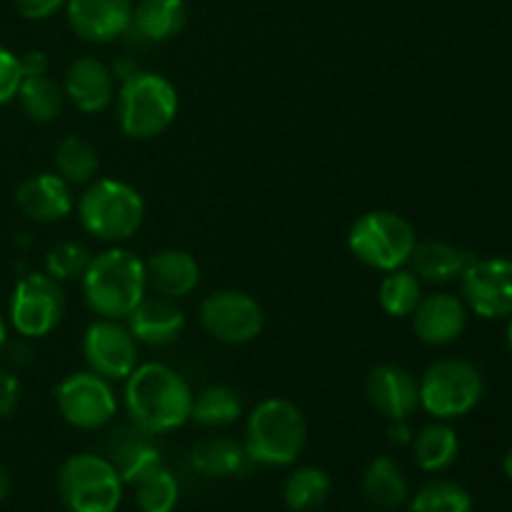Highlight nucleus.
<instances>
[{
	"label": "nucleus",
	"instance_id": "nucleus-1",
	"mask_svg": "<svg viewBox=\"0 0 512 512\" xmlns=\"http://www.w3.org/2000/svg\"><path fill=\"white\" fill-rule=\"evenodd\" d=\"M123 383L125 413L135 428L163 435L190 423L195 393L188 380L170 365L138 363Z\"/></svg>",
	"mask_w": 512,
	"mask_h": 512
},
{
	"label": "nucleus",
	"instance_id": "nucleus-2",
	"mask_svg": "<svg viewBox=\"0 0 512 512\" xmlns=\"http://www.w3.org/2000/svg\"><path fill=\"white\" fill-rule=\"evenodd\" d=\"M83 300L98 318L125 320L148 295L145 260L135 250L113 245L93 255L80 278Z\"/></svg>",
	"mask_w": 512,
	"mask_h": 512
},
{
	"label": "nucleus",
	"instance_id": "nucleus-3",
	"mask_svg": "<svg viewBox=\"0 0 512 512\" xmlns=\"http://www.w3.org/2000/svg\"><path fill=\"white\" fill-rule=\"evenodd\" d=\"M308 445V420L288 398H263L245 418V455L253 465L288 468Z\"/></svg>",
	"mask_w": 512,
	"mask_h": 512
},
{
	"label": "nucleus",
	"instance_id": "nucleus-4",
	"mask_svg": "<svg viewBox=\"0 0 512 512\" xmlns=\"http://www.w3.org/2000/svg\"><path fill=\"white\" fill-rule=\"evenodd\" d=\"M80 225L103 243L120 245L133 238L145 223V200L138 188L118 178H95L75 203Z\"/></svg>",
	"mask_w": 512,
	"mask_h": 512
},
{
	"label": "nucleus",
	"instance_id": "nucleus-5",
	"mask_svg": "<svg viewBox=\"0 0 512 512\" xmlns=\"http://www.w3.org/2000/svg\"><path fill=\"white\" fill-rule=\"evenodd\" d=\"M180 95L173 80L155 70H138L123 80L115 95V113L125 138L153 140L175 123Z\"/></svg>",
	"mask_w": 512,
	"mask_h": 512
},
{
	"label": "nucleus",
	"instance_id": "nucleus-6",
	"mask_svg": "<svg viewBox=\"0 0 512 512\" xmlns=\"http://www.w3.org/2000/svg\"><path fill=\"white\" fill-rule=\"evenodd\" d=\"M418 233L405 215L393 210H368L348 230V250L358 263L390 273L410 263Z\"/></svg>",
	"mask_w": 512,
	"mask_h": 512
},
{
	"label": "nucleus",
	"instance_id": "nucleus-7",
	"mask_svg": "<svg viewBox=\"0 0 512 512\" xmlns=\"http://www.w3.org/2000/svg\"><path fill=\"white\" fill-rule=\"evenodd\" d=\"M420 408L433 420H458L473 413L485 395L478 365L463 358H440L418 378Z\"/></svg>",
	"mask_w": 512,
	"mask_h": 512
},
{
	"label": "nucleus",
	"instance_id": "nucleus-8",
	"mask_svg": "<svg viewBox=\"0 0 512 512\" xmlns=\"http://www.w3.org/2000/svg\"><path fill=\"white\" fill-rule=\"evenodd\" d=\"M123 478L105 455L75 453L58 470V495L68 512H118Z\"/></svg>",
	"mask_w": 512,
	"mask_h": 512
},
{
	"label": "nucleus",
	"instance_id": "nucleus-9",
	"mask_svg": "<svg viewBox=\"0 0 512 512\" xmlns=\"http://www.w3.org/2000/svg\"><path fill=\"white\" fill-rule=\"evenodd\" d=\"M60 418L75 430H100L118 415L120 400L113 383L93 370H75L53 388Z\"/></svg>",
	"mask_w": 512,
	"mask_h": 512
},
{
	"label": "nucleus",
	"instance_id": "nucleus-10",
	"mask_svg": "<svg viewBox=\"0 0 512 512\" xmlns=\"http://www.w3.org/2000/svg\"><path fill=\"white\" fill-rule=\"evenodd\" d=\"M65 315L63 283L48 273H28L15 283L8 305V323L28 340L48 338Z\"/></svg>",
	"mask_w": 512,
	"mask_h": 512
},
{
	"label": "nucleus",
	"instance_id": "nucleus-11",
	"mask_svg": "<svg viewBox=\"0 0 512 512\" xmlns=\"http://www.w3.org/2000/svg\"><path fill=\"white\" fill-rule=\"evenodd\" d=\"M205 333L223 345H248L265 330V310L253 295L223 288L205 295L198 308Z\"/></svg>",
	"mask_w": 512,
	"mask_h": 512
},
{
	"label": "nucleus",
	"instance_id": "nucleus-12",
	"mask_svg": "<svg viewBox=\"0 0 512 512\" xmlns=\"http://www.w3.org/2000/svg\"><path fill=\"white\" fill-rule=\"evenodd\" d=\"M460 298L483 320L512 315V258H475L460 275Z\"/></svg>",
	"mask_w": 512,
	"mask_h": 512
},
{
	"label": "nucleus",
	"instance_id": "nucleus-13",
	"mask_svg": "<svg viewBox=\"0 0 512 512\" xmlns=\"http://www.w3.org/2000/svg\"><path fill=\"white\" fill-rule=\"evenodd\" d=\"M83 358L88 370L103 375L110 383L125 380L140 363L138 340L130 335L123 320L98 318L83 333Z\"/></svg>",
	"mask_w": 512,
	"mask_h": 512
},
{
	"label": "nucleus",
	"instance_id": "nucleus-14",
	"mask_svg": "<svg viewBox=\"0 0 512 512\" xmlns=\"http://www.w3.org/2000/svg\"><path fill=\"white\" fill-rule=\"evenodd\" d=\"M365 400L388 423L410 420L420 408L418 378L398 363H380L365 378Z\"/></svg>",
	"mask_w": 512,
	"mask_h": 512
},
{
	"label": "nucleus",
	"instance_id": "nucleus-15",
	"mask_svg": "<svg viewBox=\"0 0 512 512\" xmlns=\"http://www.w3.org/2000/svg\"><path fill=\"white\" fill-rule=\"evenodd\" d=\"M133 5V0H65V18L80 40L105 45L130 33Z\"/></svg>",
	"mask_w": 512,
	"mask_h": 512
},
{
	"label": "nucleus",
	"instance_id": "nucleus-16",
	"mask_svg": "<svg viewBox=\"0 0 512 512\" xmlns=\"http://www.w3.org/2000/svg\"><path fill=\"white\" fill-rule=\"evenodd\" d=\"M468 305L460 295L453 293H430L423 295L418 308L413 310V333L420 343L443 348V345L455 343L468 328Z\"/></svg>",
	"mask_w": 512,
	"mask_h": 512
},
{
	"label": "nucleus",
	"instance_id": "nucleus-17",
	"mask_svg": "<svg viewBox=\"0 0 512 512\" xmlns=\"http://www.w3.org/2000/svg\"><path fill=\"white\" fill-rule=\"evenodd\" d=\"M63 93L75 110L95 115L115 103L118 80H115L108 63H103L95 55H83V58H75L65 70Z\"/></svg>",
	"mask_w": 512,
	"mask_h": 512
},
{
	"label": "nucleus",
	"instance_id": "nucleus-18",
	"mask_svg": "<svg viewBox=\"0 0 512 512\" xmlns=\"http://www.w3.org/2000/svg\"><path fill=\"white\" fill-rule=\"evenodd\" d=\"M128 325L130 335L138 340V345L148 348H168L178 343L180 335L185 333V310L180 308L178 300L163 298V295H145L133 313L123 320Z\"/></svg>",
	"mask_w": 512,
	"mask_h": 512
},
{
	"label": "nucleus",
	"instance_id": "nucleus-19",
	"mask_svg": "<svg viewBox=\"0 0 512 512\" xmlns=\"http://www.w3.org/2000/svg\"><path fill=\"white\" fill-rule=\"evenodd\" d=\"M15 205L33 223H58L75 210L73 185L58 173L30 175L15 190Z\"/></svg>",
	"mask_w": 512,
	"mask_h": 512
},
{
	"label": "nucleus",
	"instance_id": "nucleus-20",
	"mask_svg": "<svg viewBox=\"0 0 512 512\" xmlns=\"http://www.w3.org/2000/svg\"><path fill=\"white\" fill-rule=\"evenodd\" d=\"M148 293L183 300L200 285V263L183 248H163L145 260Z\"/></svg>",
	"mask_w": 512,
	"mask_h": 512
},
{
	"label": "nucleus",
	"instance_id": "nucleus-21",
	"mask_svg": "<svg viewBox=\"0 0 512 512\" xmlns=\"http://www.w3.org/2000/svg\"><path fill=\"white\" fill-rule=\"evenodd\" d=\"M153 438L155 435L135 428L133 423L123 425L115 433H110L105 458L115 465V470H118L125 485L138 483L145 473H150V470L163 463L160 448L155 445Z\"/></svg>",
	"mask_w": 512,
	"mask_h": 512
},
{
	"label": "nucleus",
	"instance_id": "nucleus-22",
	"mask_svg": "<svg viewBox=\"0 0 512 512\" xmlns=\"http://www.w3.org/2000/svg\"><path fill=\"white\" fill-rule=\"evenodd\" d=\"M473 260V253L448 240H423V243L418 240L408 265L423 280V285H450L460 280Z\"/></svg>",
	"mask_w": 512,
	"mask_h": 512
},
{
	"label": "nucleus",
	"instance_id": "nucleus-23",
	"mask_svg": "<svg viewBox=\"0 0 512 512\" xmlns=\"http://www.w3.org/2000/svg\"><path fill=\"white\" fill-rule=\"evenodd\" d=\"M363 495L370 505L385 512L408 505L410 485L403 468L390 455H375L363 470Z\"/></svg>",
	"mask_w": 512,
	"mask_h": 512
},
{
	"label": "nucleus",
	"instance_id": "nucleus-24",
	"mask_svg": "<svg viewBox=\"0 0 512 512\" xmlns=\"http://www.w3.org/2000/svg\"><path fill=\"white\" fill-rule=\"evenodd\" d=\"M188 23L185 0H138L133 5L130 33L145 43H165L175 38Z\"/></svg>",
	"mask_w": 512,
	"mask_h": 512
},
{
	"label": "nucleus",
	"instance_id": "nucleus-25",
	"mask_svg": "<svg viewBox=\"0 0 512 512\" xmlns=\"http://www.w3.org/2000/svg\"><path fill=\"white\" fill-rule=\"evenodd\" d=\"M248 463L243 443L228 435H210L198 440L190 450V468L203 478H233L243 473Z\"/></svg>",
	"mask_w": 512,
	"mask_h": 512
},
{
	"label": "nucleus",
	"instance_id": "nucleus-26",
	"mask_svg": "<svg viewBox=\"0 0 512 512\" xmlns=\"http://www.w3.org/2000/svg\"><path fill=\"white\" fill-rule=\"evenodd\" d=\"M413 458L425 473H443L458 460L460 440L453 425L445 420H433L413 435Z\"/></svg>",
	"mask_w": 512,
	"mask_h": 512
},
{
	"label": "nucleus",
	"instance_id": "nucleus-27",
	"mask_svg": "<svg viewBox=\"0 0 512 512\" xmlns=\"http://www.w3.org/2000/svg\"><path fill=\"white\" fill-rule=\"evenodd\" d=\"M245 413L243 398L230 385H208L193 395V408H190V420L200 428L223 430L238 423Z\"/></svg>",
	"mask_w": 512,
	"mask_h": 512
},
{
	"label": "nucleus",
	"instance_id": "nucleus-28",
	"mask_svg": "<svg viewBox=\"0 0 512 512\" xmlns=\"http://www.w3.org/2000/svg\"><path fill=\"white\" fill-rule=\"evenodd\" d=\"M333 493V480L323 468L303 465L288 475L283 485V503L290 512H318Z\"/></svg>",
	"mask_w": 512,
	"mask_h": 512
},
{
	"label": "nucleus",
	"instance_id": "nucleus-29",
	"mask_svg": "<svg viewBox=\"0 0 512 512\" xmlns=\"http://www.w3.org/2000/svg\"><path fill=\"white\" fill-rule=\"evenodd\" d=\"M18 103L33 123H53L63 113V85L55 78H50L48 73L23 75V83H20L18 90Z\"/></svg>",
	"mask_w": 512,
	"mask_h": 512
},
{
	"label": "nucleus",
	"instance_id": "nucleus-30",
	"mask_svg": "<svg viewBox=\"0 0 512 512\" xmlns=\"http://www.w3.org/2000/svg\"><path fill=\"white\" fill-rule=\"evenodd\" d=\"M423 295V280L408 265L383 273L378 285V303L390 318H410Z\"/></svg>",
	"mask_w": 512,
	"mask_h": 512
},
{
	"label": "nucleus",
	"instance_id": "nucleus-31",
	"mask_svg": "<svg viewBox=\"0 0 512 512\" xmlns=\"http://www.w3.org/2000/svg\"><path fill=\"white\" fill-rule=\"evenodd\" d=\"M98 168V150L83 135H65L55 148V173L68 180L73 188L93 183Z\"/></svg>",
	"mask_w": 512,
	"mask_h": 512
},
{
	"label": "nucleus",
	"instance_id": "nucleus-32",
	"mask_svg": "<svg viewBox=\"0 0 512 512\" xmlns=\"http://www.w3.org/2000/svg\"><path fill=\"white\" fill-rule=\"evenodd\" d=\"M408 512H473V495L455 480L435 478L408 500Z\"/></svg>",
	"mask_w": 512,
	"mask_h": 512
},
{
	"label": "nucleus",
	"instance_id": "nucleus-33",
	"mask_svg": "<svg viewBox=\"0 0 512 512\" xmlns=\"http://www.w3.org/2000/svg\"><path fill=\"white\" fill-rule=\"evenodd\" d=\"M135 488V505L140 512H173L178 508L180 485L178 478L163 463L145 473Z\"/></svg>",
	"mask_w": 512,
	"mask_h": 512
},
{
	"label": "nucleus",
	"instance_id": "nucleus-34",
	"mask_svg": "<svg viewBox=\"0 0 512 512\" xmlns=\"http://www.w3.org/2000/svg\"><path fill=\"white\" fill-rule=\"evenodd\" d=\"M90 258H93V253H90L83 243H73V240L58 243L50 250L48 258H45V273H48L50 278L58 280V283H65V280H80L85 268H88Z\"/></svg>",
	"mask_w": 512,
	"mask_h": 512
},
{
	"label": "nucleus",
	"instance_id": "nucleus-35",
	"mask_svg": "<svg viewBox=\"0 0 512 512\" xmlns=\"http://www.w3.org/2000/svg\"><path fill=\"white\" fill-rule=\"evenodd\" d=\"M20 83H23V68H20V55L0 45V105H8L18 98Z\"/></svg>",
	"mask_w": 512,
	"mask_h": 512
},
{
	"label": "nucleus",
	"instance_id": "nucleus-36",
	"mask_svg": "<svg viewBox=\"0 0 512 512\" xmlns=\"http://www.w3.org/2000/svg\"><path fill=\"white\" fill-rule=\"evenodd\" d=\"M20 405V380L10 370L0 368V420L10 418Z\"/></svg>",
	"mask_w": 512,
	"mask_h": 512
},
{
	"label": "nucleus",
	"instance_id": "nucleus-37",
	"mask_svg": "<svg viewBox=\"0 0 512 512\" xmlns=\"http://www.w3.org/2000/svg\"><path fill=\"white\" fill-rule=\"evenodd\" d=\"M15 8L25 20H48L65 8V0H15Z\"/></svg>",
	"mask_w": 512,
	"mask_h": 512
},
{
	"label": "nucleus",
	"instance_id": "nucleus-38",
	"mask_svg": "<svg viewBox=\"0 0 512 512\" xmlns=\"http://www.w3.org/2000/svg\"><path fill=\"white\" fill-rule=\"evenodd\" d=\"M20 68H23V75H43L48 73L50 60L43 50H30V53L20 55Z\"/></svg>",
	"mask_w": 512,
	"mask_h": 512
},
{
	"label": "nucleus",
	"instance_id": "nucleus-39",
	"mask_svg": "<svg viewBox=\"0 0 512 512\" xmlns=\"http://www.w3.org/2000/svg\"><path fill=\"white\" fill-rule=\"evenodd\" d=\"M388 440H390V445H395V448H405V445L413 443V430H410L408 420H398V423H390Z\"/></svg>",
	"mask_w": 512,
	"mask_h": 512
},
{
	"label": "nucleus",
	"instance_id": "nucleus-40",
	"mask_svg": "<svg viewBox=\"0 0 512 512\" xmlns=\"http://www.w3.org/2000/svg\"><path fill=\"white\" fill-rule=\"evenodd\" d=\"M10 488H13V480H10V473L3 468V465H0V503H3V500L8 498Z\"/></svg>",
	"mask_w": 512,
	"mask_h": 512
},
{
	"label": "nucleus",
	"instance_id": "nucleus-41",
	"mask_svg": "<svg viewBox=\"0 0 512 512\" xmlns=\"http://www.w3.org/2000/svg\"><path fill=\"white\" fill-rule=\"evenodd\" d=\"M5 348H8V320L0 313V355H3Z\"/></svg>",
	"mask_w": 512,
	"mask_h": 512
},
{
	"label": "nucleus",
	"instance_id": "nucleus-42",
	"mask_svg": "<svg viewBox=\"0 0 512 512\" xmlns=\"http://www.w3.org/2000/svg\"><path fill=\"white\" fill-rule=\"evenodd\" d=\"M503 473H505V478L512 483V448L505 453V458H503Z\"/></svg>",
	"mask_w": 512,
	"mask_h": 512
},
{
	"label": "nucleus",
	"instance_id": "nucleus-43",
	"mask_svg": "<svg viewBox=\"0 0 512 512\" xmlns=\"http://www.w3.org/2000/svg\"><path fill=\"white\" fill-rule=\"evenodd\" d=\"M505 343H508V350L512 353V315L508 318V330H505Z\"/></svg>",
	"mask_w": 512,
	"mask_h": 512
}]
</instances>
